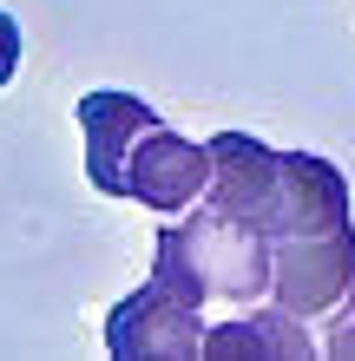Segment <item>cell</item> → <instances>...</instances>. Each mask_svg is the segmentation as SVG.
Returning <instances> with one entry per match:
<instances>
[{"label": "cell", "instance_id": "1", "mask_svg": "<svg viewBox=\"0 0 355 361\" xmlns=\"http://www.w3.org/2000/svg\"><path fill=\"white\" fill-rule=\"evenodd\" d=\"M152 276L172 283L191 302H270V283H277V243L263 230H243L231 217H217L211 204H191L184 224H164L152 243Z\"/></svg>", "mask_w": 355, "mask_h": 361}, {"label": "cell", "instance_id": "5", "mask_svg": "<svg viewBox=\"0 0 355 361\" xmlns=\"http://www.w3.org/2000/svg\"><path fill=\"white\" fill-rule=\"evenodd\" d=\"M204 145H211L204 204H211L217 217L270 237V217H277V197H283V152H270V145L250 138V132H217Z\"/></svg>", "mask_w": 355, "mask_h": 361}, {"label": "cell", "instance_id": "9", "mask_svg": "<svg viewBox=\"0 0 355 361\" xmlns=\"http://www.w3.org/2000/svg\"><path fill=\"white\" fill-rule=\"evenodd\" d=\"M329 361H355V315H342L336 329H329V342H323Z\"/></svg>", "mask_w": 355, "mask_h": 361}, {"label": "cell", "instance_id": "3", "mask_svg": "<svg viewBox=\"0 0 355 361\" xmlns=\"http://www.w3.org/2000/svg\"><path fill=\"white\" fill-rule=\"evenodd\" d=\"M204 309L191 295H178L172 283L145 276V289H132L106 315V355L112 361H198L204 355Z\"/></svg>", "mask_w": 355, "mask_h": 361}, {"label": "cell", "instance_id": "6", "mask_svg": "<svg viewBox=\"0 0 355 361\" xmlns=\"http://www.w3.org/2000/svg\"><path fill=\"white\" fill-rule=\"evenodd\" d=\"M73 118H79V138H86V184L99 190V197H125V158H132L138 132L158 112L138 92L99 86V92H86V99L73 105Z\"/></svg>", "mask_w": 355, "mask_h": 361}, {"label": "cell", "instance_id": "7", "mask_svg": "<svg viewBox=\"0 0 355 361\" xmlns=\"http://www.w3.org/2000/svg\"><path fill=\"white\" fill-rule=\"evenodd\" d=\"M309 355H316V335L283 302H270V309L250 302L231 322L204 329V361H309Z\"/></svg>", "mask_w": 355, "mask_h": 361}, {"label": "cell", "instance_id": "2", "mask_svg": "<svg viewBox=\"0 0 355 361\" xmlns=\"http://www.w3.org/2000/svg\"><path fill=\"white\" fill-rule=\"evenodd\" d=\"M270 302L303 315L309 329H336L342 315H355V224L329 237H283Z\"/></svg>", "mask_w": 355, "mask_h": 361}, {"label": "cell", "instance_id": "4", "mask_svg": "<svg viewBox=\"0 0 355 361\" xmlns=\"http://www.w3.org/2000/svg\"><path fill=\"white\" fill-rule=\"evenodd\" d=\"M204 184H211V145L152 118L125 158V197L158 210V217H184L191 204H204Z\"/></svg>", "mask_w": 355, "mask_h": 361}, {"label": "cell", "instance_id": "8", "mask_svg": "<svg viewBox=\"0 0 355 361\" xmlns=\"http://www.w3.org/2000/svg\"><path fill=\"white\" fill-rule=\"evenodd\" d=\"M13 73H20V20L0 7V86H7Z\"/></svg>", "mask_w": 355, "mask_h": 361}]
</instances>
